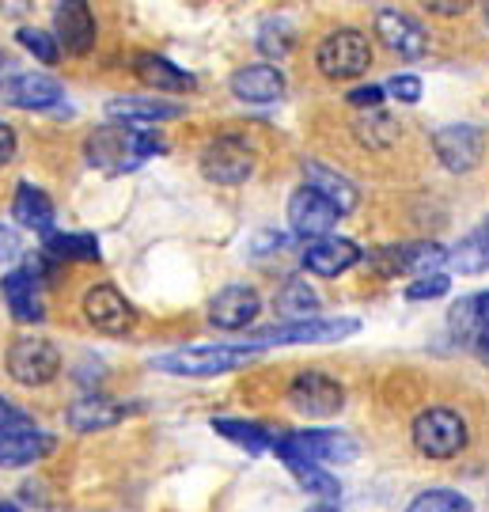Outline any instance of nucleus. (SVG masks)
Masks as SVG:
<instances>
[{"label": "nucleus", "mask_w": 489, "mask_h": 512, "mask_svg": "<svg viewBox=\"0 0 489 512\" xmlns=\"http://www.w3.org/2000/svg\"><path fill=\"white\" fill-rule=\"evenodd\" d=\"M273 452L289 471H296V467H319V463H353L361 448L353 437L334 429H304V433H281Z\"/></svg>", "instance_id": "f257e3e1"}, {"label": "nucleus", "mask_w": 489, "mask_h": 512, "mask_svg": "<svg viewBox=\"0 0 489 512\" xmlns=\"http://www.w3.org/2000/svg\"><path fill=\"white\" fill-rule=\"evenodd\" d=\"M156 152H163V141L156 133L137 129V126H103L88 137L91 164L114 167V171L145 164L148 156H156Z\"/></svg>", "instance_id": "f03ea898"}, {"label": "nucleus", "mask_w": 489, "mask_h": 512, "mask_svg": "<svg viewBox=\"0 0 489 512\" xmlns=\"http://www.w3.org/2000/svg\"><path fill=\"white\" fill-rule=\"evenodd\" d=\"M262 349L258 346H186L175 349V353H163L152 365L160 372H171V376H194V380H205V376H224V372H236V368L251 365Z\"/></svg>", "instance_id": "7ed1b4c3"}, {"label": "nucleus", "mask_w": 489, "mask_h": 512, "mask_svg": "<svg viewBox=\"0 0 489 512\" xmlns=\"http://www.w3.org/2000/svg\"><path fill=\"white\" fill-rule=\"evenodd\" d=\"M410 437H414V448L421 456L452 459L467 448L471 433H467V418L463 414H455L448 406H429V410H421L414 418Z\"/></svg>", "instance_id": "20e7f679"}, {"label": "nucleus", "mask_w": 489, "mask_h": 512, "mask_svg": "<svg viewBox=\"0 0 489 512\" xmlns=\"http://www.w3.org/2000/svg\"><path fill=\"white\" fill-rule=\"evenodd\" d=\"M315 65L319 73L330 76V80H353V76H364L368 65H372V46L361 31L353 27H338L319 42L315 50Z\"/></svg>", "instance_id": "39448f33"}, {"label": "nucleus", "mask_w": 489, "mask_h": 512, "mask_svg": "<svg viewBox=\"0 0 489 512\" xmlns=\"http://www.w3.org/2000/svg\"><path fill=\"white\" fill-rule=\"evenodd\" d=\"M357 319H300V323H277L251 334V346H315V342H342L349 334H357Z\"/></svg>", "instance_id": "423d86ee"}, {"label": "nucleus", "mask_w": 489, "mask_h": 512, "mask_svg": "<svg viewBox=\"0 0 489 512\" xmlns=\"http://www.w3.org/2000/svg\"><path fill=\"white\" fill-rule=\"evenodd\" d=\"M61 372V353L50 338H16L8 349V376L19 387H46Z\"/></svg>", "instance_id": "0eeeda50"}, {"label": "nucleus", "mask_w": 489, "mask_h": 512, "mask_svg": "<svg viewBox=\"0 0 489 512\" xmlns=\"http://www.w3.org/2000/svg\"><path fill=\"white\" fill-rule=\"evenodd\" d=\"M201 175L217 186H239L254 175V152L239 137H217L201 152Z\"/></svg>", "instance_id": "6e6552de"}, {"label": "nucleus", "mask_w": 489, "mask_h": 512, "mask_svg": "<svg viewBox=\"0 0 489 512\" xmlns=\"http://www.w3.org/2000/svg\"><path fill=\"white\" fill-rule=\"evenodd\" d=\"M289 403L292 410H300L304 418H330L345 406V387L315 368L296 372V380L289 384Z\"/></svg>", "instance_id": "1a4fd4ad"}, {"label": "nucleus", "mask_w": 489, "mask_h": 512, "mask_svg": "<svg viewBox=\"0 0 489 512\" xmlns=\"http://www.w3.org/2000/svg\"><path fill=\"white\" fill-rule=\"evenodd\" d=\"M448 330L463 349L489 365V293H471L448 311Z\"/></svg>", "instance_id": "9d476101"}, {"label": "nucleus", "mask_w": 489, "mask_h": 512, "mask_svg": "<svg viewBox=\"0 0 489 512\" xmlns=\"http://www.w3.org/2000/svg\"><path fill=\"white\" fill-rule=\"evenodd\" d=\"M433 148L448 171H474L486 156V133L478 126H440L433 133Z\"/></svg>", "instance_id": "9b49d317"}, {"label": "nucleus", "mask_w": 489, "mask_h": 512, "mask_svg": "<svg viewBox=\"0 0 489 512\" xmlns=\"http://www.w3.org/2000/svg\"><path fill=\"white\" fill-rule=\"evenodd\" d=\"M338 220H342V213L326 202L323 194H315L311 186H300V190L289 198L292 232H296V236H304V239H311V243L330 236V228H334Z\"/></svg>", "instance_id": "f8f14e48"}, {"label": "nucleus", "mask_w": 489, "mask_h": 512, "mask_svg": "<svg viewBox=\"0 0 489 512\" xmlns=\"http://www.w3.org/2000/svg\"><path fill=\"white\" fill-rule=\"evenodd\" d=\"M440 262H448V251L440 243H402V247H380V251H372V266L383 277L406 274V270L425 277Z\"/></svg>", "instance_id": "ddd939ff"}, {"label": "nucleus", "mask_w": 489, "mask_h": 512, "mask_svg": "<svg viewBox=\"0 0 489 512\" xmlns=\"http://www.w3.org/2000/svg\"><path fill=\"white\" fill-rule=\"evenodd\" d=\"M84 319L103 334H126L137 323V311L114 285H95L84 293Z\"/></svg>", "instance_id": "4468645a"}, {"label": "nucleus", "mask_w": 489, "mask_h": 512, "mask_svg": "<svg viewBox=\"0 0 489 512\" xmlns=\"http://www.w3.org/2000/svg\"><path fill=\"white\" fill-rule=\"evenodd\" d=\"M376 35L383 38V46L399 57H425L429 54V31L417 23L414 16H406L399 8H380L376 12Z\"/></svg>", "instance_id": "2eb2a0df"}, {"label": "nucleus", "mask_w": 489, "mask_h": 512, "mask_svg": "<svg viewBox=\"0 0 489 512\" xmlns=\"http://www.w3.org/2000/svg\"><path fill=\"white\" fill-rule=\"evenodd\" d=\"M95 35H99V27H95V16H91L88 4H80V0L57 4L54 38H57V46H65V54L84 57L91 46H95Z\"/></svg>", "instance_id": "dca6fc26"}, {"label": "nucleus", "mask_w": 489, "mask_h": 512, "mask_svg": "<svg viewBox=\"0 0 489 512\" xmlns=\"http://www.w3.org/2000/svg\"><path fill=\"white\" fill-rule=\"evenodd\" d=\"M258 311H262V300H258L254 289H247V285H228V289H220L213 296L209 323L220 330H243L258 319Z\"/></svg>", "instance_id": "f3484780"}, {"label": "nucleus", "mask_w": 489, "mask_h": 512, "mask_svg": "<svg viewBox=\"0 0 489 512\" xmlns=\"http://www.w3.org/2000/svg\"><path fill=\"white\" fill-rule=\"evenodd\" d=\"M0 95H4V103H12L19 110H57L65 99L61 84L42 73H19L12 84L0 88Z\"/></svg>", "instance_id": "a211bd4d"}, {"label": "nucleus", "mask_w": 489, "mask_h": 512, "mask_svg": "<svg viewBox=\"0 0 489 512\" xmlns=\"http://www.w3.org/2000/svg\"><path fill=\"white\" fill-rule=\"evenodd\" d=\"M357 258H361V251H357L353 239L326 236V239H315L308 251H304V270L315 277H338L349 266H357Z\"/></svg>", "instance_id": "6ab92c4d"}, {"label": "nucleus", "mask_w": 489, "mask_h": 512, "mask_svg": "<svg viewBox=\"0 0 489 512\" xmlns=\"http://www.w3.org/2000/svg\"><path fill=\"white\" fill-rule=\"evenodd\" d=\"M232 95L243 103H277L285 95V73L277 65H247L232 76Z\"/></svg>", "instance_id": "aec40b11"}, {"label": "nucleus", "mask_w": 489, "mask_h": 512, "mask_svg": "<svg viewBox=\"0 0 489 512\" xmlns=\"http://www.w3.org/2000/svg\"><path fill=\"white\" fill-rule=\"evenodd\" d=\"M129 410L122 403H110V399H99V395H84L69 406V429L73 433H103V429H114L118 421L126 418Z\"/></svg>", "instance_id": "412c9836"}, {"label": "nucleus", "mask_w": 489, "mask_h": 512, "mask_svg": "<svg viewBox=\"0 0 489 512\" xmlns=\"http://www.w3.org/2000/svg\"><path fill=\"white\" fill-rule=\"evenodd\" d=\"M304 175H308V186L315 190V194H323L326 202L334 205L338 213H353L357 209V202H361V194H357V186L349 183L345 175H338V171H330L326 164H319V160H308L304 164Z\"/></svg>", "instance_id": "4be33fe9"}, {"label": "nucleus", "mask_w": 489, "mask_h": 512, "mask_svg": "<svg viewBox=\"0 0 489 512\" xmlns=\"http://www.w3.org/2000/svg\"><path fill=\"white\" fill-rule=\"evenodd\" d=\"M0 293H4V304L16 315L19 323H38L46 311H42V296H38V281L27 270H12L0 281Z\"/></svg>", "instance_id": "5701e85b"}, {"label": "nucleus", "mask_w": 489, "mask_h": 512, "mask_svg": "<svg viewBox=\"0 0 489 512\" xmlns=\"http://www.w3.org/2000/svg\"><path fill=\"white\" fill-rule=\"evenodd\" d=\"M133 69L137 76L145 80L148 88H156V92H167V95H186L194 88V76L175 69L167 57L160 54H137L133 57Z\"/></svg>", "instance_id": "b1692460"}, {"label": "nucleus", "mask_w": 489, "mask_h": 512, "mask_svg": "<svg viewBox=\"0 0 489 512\" xmlns=\"http://www.w3.org/2000/svg\"><path fill=\"white\" fill-rule=\"evenodd\" d=\"M110 118H122L126 126H141V122H167V118H179V103H167V99H137V95H122V99H110L107 103Z\"/></svg>", "instance_id": "393cba45"}, {"label": "nucleus", "mask_w": 489, "mask_h": 512, "mask_svg": "<svg viewBox=\"0 0 489 512\" xmlns=\"http://www.w3.org/2000/svg\"><path fill=\"white\" fill-rule=\"evenodd\" d=\"M213 429H217L224 440H232L239 448H247V452H266V448H277V440L285 429H266V425H258V421H236V418H213Z\"/></svg>", "instance_id": "a878e982"}, {"label": "nucleus", "mask_w": 489, "mask_h": 512, "mask_svg": "<svg viewBox=\"0 0 489 512\" xmlns=\"http://www.w3.org/2000/svg\"><path fill=\"white\" fill-rule=\"evenodd\" d=\"M12 217L23 224V228H31V232H50L54 228V205L50 198L31 183H19L16 190V202H12Z\"/></svg>", "instance_id": "bb28decb"}, {"label": "nucleus", "mask_w": 489, "mask_h": 512, "mask_svg": "<svg viewBox=\"0 0 489 512\" xmlns=\"http://www.w3.org/2000/svg\"><path fill=\"white\" fill-rule=\"evenodd\" d=\"M54 452L50 433H19V437H0V467H27Z\"/></svg>", "instance_id": "cd10ccee"}, {"label": "nucleus", "mask_w": 489, "mask_h": 512, "mask_svg": "<svg viewBox=\"0 0 489 512\" xmlns=\"http://www.w3.org/2000/svg\"><path fill=\"white\" fill-rule=\"evenodd\" d=\"M452 270L459 274H486L489 270V224L474 228L467 236L455 243V251L448 255Z\"/></svg>", "instance_id": "c85d7f7f"}, {"label": "nucleus", "mask_w": 489, "mask_h": 512, "mask_svg": "<svg viewBox=\"0 0 489 512\" xmlns=\"http://www.w3.org/2000/svg\"><path fill=\"white\" fill-rule=\"evenodd\" d=\"M42 255L50 258V262H99V239L88 236V232H80V236L57 232V236H46V251Z\"/></svg>", "instance_id": "c756f323"}, {"label": "nucleus", "mask_w": 489, "mask_h": 512, "mask_svg": "<svg viewBox=\"0 0 489 512\" xmlns=\"http://www.w3.org/2000/svg\"><path fill=\"white\" fill-rule=\"evenodd\" d=\"M353 133H357V141L368 148H391L399 141V122L387 118L383 110H361V114L353 118Z\"/></svg>", "instance_id": "7c9ffc66"}, {"label": "nucleus", "mask_w": 489, "mask_h": 512, "mask_svg": "<svg viewBox=\"0 0 489 512\" xmlns=\"http://www.w3.org/2000/svg\"><path fill=\"white\" fill-rule=\"evenodd\" d=\"M277 311L289 315V323L319 319V315H315V311H319V296H315V289H311L308 281L292 277V281H285V289L277 293Z\"/></svg>", "instance_id": "2f4dec72"}, {"label": "nucleus", "mask_w": 489, "mask_h": 512, "mask_svg": "<svg viewBox=\"0 0 489 512\" xmlns=\"http://www.w3.org/2000/svg\"><path fill=\"white\" fill-rule=\"evenodd\" d=\"M406 512H474V509H471V501L459 494V490H444V486H436V490L417 494Z\"/></svg>", "instance_id": "473e14b6"}, {"label": "nucleus", "mask_w": 489, "mask_h": 512, "mask_svg": "<svg viewBox=\"0 0 489 512\" xmlns=\"http://www.w3.org/2000/svg\"><path fill=\"white\" fill-rule=\"evenodd\" d=\"M292 46V27L285 19H266L258 31V50L266 57H285Z\"/></svg>", "instance_id": "72a5a7b5"}, {"label": "nucleus", "mask_w": 489, "mask_h": 512, "mask_svg": "<svg viewBox=\"0 0 489 512\" xmlns=\"http://www.w3.org/2000/svg\"><path fill=\"white\" fill-rule=\"evenodd\" d=\"M292 475L300 478V486H304L308 494H319L323 501H338V497H342V486H338V478L326 475L323 467H296Z\"/></svg>", "instance_id": "f704fd0d"}, {"label": "nucleus", "mask_w": 489, "mask_h": 512, "mask_svg": "<svg viewBox=\"0 0 489 512\" xmlns=\"http://www.w3.org/2000/svg\"><path fill=\"white\" fill-rule=\"evenodd\" d=\"M16 38H19V46H23V50H31L42 65H57V57H61L57 38H50L46 31H38V27H19Z\"/></svg>", "instance_id": "c9c22d12"}, {"label": "nucleus", "mask_w": 489, "mask_h": 512, "mask_svg": "<svg viewBox=\"0 0 489 512\" xmlns=\"http://www.w3.org/2000/svg\"><path fill=\"white\" fill-rule=\"evenodd\" d=\"M19 433H38L35 418L23 414V410L12 406L8 399H0V437H19Z\"/></svg>", "instance_id": "e433bc0d"}, {"label": "nucleus", "mask_w": 489, "mask_h": 512, "mask_svg": "<svg viewBox=\"0 0 489 512\" xmlns=\"http://www.w3.org/2000/svg\"><path fill=\"white\" fill-rule=\"evenodd\" d=\"M452 289V281L444 274H425L417 277L414 285H406V300H436V296H444Z\"/></svg>", "instance_id": "4c0bfd02"}, {"label": "nucleus", "mask_w": 489, "mask_h": 512, "mask_svg": "<svg viewBox=\"0 0 489 512\" xmlns=\"http://www.w3.org/2000/svg\"><path fill=\"white\" fill-rule=\"evenodd\" d=\"M387 92L395 95L399 103H417V99H421V80H417V76H395V80L387 84Z\"/></svg>", "instance_id": "58836bf2"}, {"label": "nucleus", "mask_w": 489, "mask_h": 512, "mask_svg": "<svg viewBox=\"0 0 489 512\" xmlns=\"http://www.w3.org/2000/svg\"><path fill=\"white\" fill-rule=\"evenodd\" d=\"M23 255V239H19L16 228L0 224V262H16Z\"/></svg>", "instance_id": "ea45409f"}, {"label": "nucleus", "mask_w": 489, "mask_h": 512, "mask_svg": "<svg viewBox=\"0 0 489 512\" xmlns=\"http://www.w3.org/2000/svg\"><path fill=\"white\" fill-rule=\"evenodd\" d=\"M349 103L357 110H380L383 88H372V84H368V88H353V92H349Z\"/></svg>", "instance_id": "a19ab883"}, {"label": "nucleus", "mask_w": 489, "mask_h": 512, "mask_svg": "<svg viewBox=\"0 0 489 512\" xmlns=\"http://www.w3.org/2000/svg\"><path fill=\"white\" fill-rule=\"evenodd\" d=\"M12 156H16V129L0 122V167L12 164Z\"/></svg>", "instance_id": "79ce46f5"}, {"label": "nucleus", "mask_w": 489, "mask_h": 512, "mask_svg": "<svg viewBox=\"0 0 489 512\" xmlns=\"http://www.w3.org/2000/svg\"><path fill=\"white\" fill-rule=\"evenodd\" d=\"M16 61H12V57L8 54H0V88H4V84H12V80H16Z\"/></svg>", "instance_id": "37998d69"}, {"label": "nucleus", "mask_w": 489, "mask_h": 512, "mask_svg": "<svg viewBox=\"0 0 489 512\" xmlns=\"http://www.w3.org/2000/svg\"><path fill=\"white\" fill-rule=\"evenodd\" d=\"M429 8H433V12H440V16H455V12H463L467 4H444V0H440V4H429Z\"/></svg>", "instance_id": "c03bdc74"}, {"label": "nucleus", "mask_w": 489, "mask_h": 512, "mask_svg": "<svg viewBox=\"0 0 489 512\" xmlns=\"http://www.w3.org/2000/svg\"><path fill=\"white\" fill-rule=\"evenodd\" d=\"M0 512H19V505H12V501H0Z\"/></svg>", "instance_id": "a18cd8bd"}, {"label": "nucleus", "mask_w": 489, "mask_h": 512, "mask_svg": "<svg viewBox=\"0 0 489 512\" xmlns=\"http://www.w3.org/2000/svg\"><path fill=\"white\" fill-rule=\"evenodd\" d=\"M308 512H338L334 505H315V509H308Z\"/></svg>", "instance_id": "49530a36"}]
</instances>
